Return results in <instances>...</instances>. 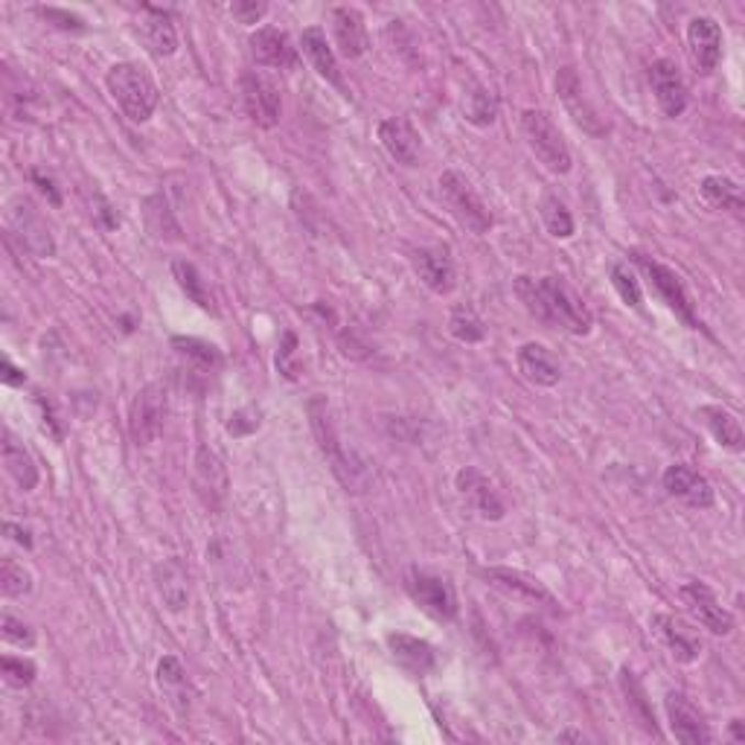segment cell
<instances>
[{
    "instance_id": "6da1fadb",
    "label": "cell",
    "mask_w": 745,
    "mask_h": 745,
    "mask_svg": "<svg viewBox=\"0 0 745 745\" xmlns=\"http://www.w3.org/2000/svg\"><path fill=\"white\" fill-rule=\"evenodd\" d=\"M515 294L524 309L545 326L563 330L568 335H588L594 318L577 291L563 277H515Z\"/></svg>"
},
{
    "instance_id": "7a4b0ae2",
    "label": "cell",
    "mask_w": 745,
    "mask_h": 745,
    "mask_svg": "<svg viewBox=\"0 0 745 745\" xmlns=\"http://www.w3.org/2000/svg\"><path fill=\"white\" fill-rule=\"evenodd\" d=\"M309 425H312V434L318 440V448L321 455L326 457L332 475L341 480V487L347 492H365L370 487V466L362 460V457L353 452V448L344 446V440L338 434V425L332 420L330 402L323 397H312L307 405Z\"/></svg>"
},
{
    "instance_id": "3957f363",
    "label": "cell",
    "mask_w": 745,
    "mask_h": 745,
    "mask_svg": "<svg viewBox=\"0 0 745 745\" xmlns=\"http://www.w3.org/2000/svg\"><path fill=\"white\" fill-rule=\"evenodd\" d=\"M108 93L114 97V102L120 105L132 123H146L155 114L158 108V85L152 79V74L137 62H116L111 70L105 74Z\"/></svg>"
},
{
    "instance_id": "277c9868",
    "label": "cell",
    "mask_w": 745,
    "mask_h": 745,
    "mask_svg": "<svg viewBox=\"0 0 745 745\" xmlns=\"http://www.w3.org/2000/svg\"><path fill=\"white\" fill-rule=\"evenodd\" d=\"M522 134L527 149L536 155L538 164L545 166L547 173H571V149H568L563 132L556 129L547 111H538V108L522 111Z\"/></svg>"
},
{
    "instance_id": "5b68a950",
    "label": "cell",
    "mask_w": 745,
    "mask_h": 745,
    "mask_svg": "<svg viewBox=\"0 0 745 745\" xmlns=\"http://www.w3.org/2000/svg\"><path fill=\"white\" fill-rule=\"evenodd\" d=\"M440 199L446 204V210L457 219L460 227H466L475 236H483L492 227V213L487 204L480 201L478 192L472 190V184L466 181L464 175L455 169H446L440 175Z\"/></svg>"
},
{
    "instance_id": "8992f818",
    "label": "cell",
    "mask_w": 745,
    "mask_h": 745,
    "mask_svg": "<svg viewBox=\"0 0 745 745\" xmlns=\"http://www.w3.org/2000/svg\"><path fill=\"white\" fill-rule=\"evenodd\" d=\"M166 385L152 381L146 388L137 390L129 408V437L134 446H152L160 437L166 420Z\"/></svg>"
},
{
    "instance_id": "52a82bcc",
    "label": "cell",
    "mask_w": 745,
    "mask_h": 745,
    "mask_svg": "<svg viewBox=\"0 0 745 745\" xmlns=\"http://www.w3.org/2000/svg\"><path fill=\"white\" fill-rule=\"evenodd\" d=\"M635 263H638L641 271L646 274V280H649V286H653L655 298L661 300L664 307L670 309L672 315L679 318L685 326L699 330L693 303H690V294H688V289H685V282H681L679 274L672 271V268L661 266V263H655V259L644 257V254H635Z\"/></svg>"
},
{
    "instance_id": "ba28073f",
    "label": "cell",
    "mask_w": 745,
    "mask_h": 745,
    "mask_svg": "<svg viewBox=\"0 0 745 745\" xmlns=\"http://www.w3.org/2000/svg\"><path fill=\"white\" fill-rule=\"evenodd\" d=\"M405 586L411 600H414L423 612H429L431 618H437V621H455L457 618V594L446 577L411 568Z\"/></svg>"
},
{
    "instance_id": "9c48e42d",
    "label": "cell",
    "mask_w": 745,
    "mask_h": 745,
    "mask_svg": "<svg viewBox=\"0 0 745 745\" xmlns=\"http://www.w3.org/2000/svg\"><path fill=\"white\" fill-rule=\"evenodd\" d=\"M242 102H245V111H248L251 123L259 125V129H274L280 123L282 116V97L280 88L274 82L271 76H266L263 70H248L242 74Z\"/></svg>"
},
{
    "instance_id": "30bf717a",
    "label": "cell",
    "mask_w": 745,
    "mask_h": 745,
    "mask_svg": "<svg viewBox=\"0 0 745 745\" xmlns=\"http://www.w3.org/2000/svg\"><path fill=\"white\" fill-rule=\"evenodd\" d=\"M679 597L685 600V605H688V612L693 614L696 621L702 623L708 632H713V635H731V632H734V614L716 600L711 586H704V582H688V586L679 588Z\"/></svg>"
},
{
    "instance_id": "8fae6325",
    "label": "cell",
    "mask_w": 745,
    "mask_h": 745,
    "mask_svg": "<svg viewBox=\"0 0 745 745\" xmlns=\"http://www.w3.org/2000/svg\"><path fill=\"white\" fill-rule=\"evenodd\" d=\"M455 483H457V492L464 496V501L469 504V510H472L478 519H483V522H501V519H504V513H507L504 501L498 498L496 487L489 483L487 475L478 472L475 466L460 469Z\"/></svg>"
},
{
    "instance_id": "7c38bea8",
    "label": "cell",
    "mask_w": 745,
    "mask_h": 745,
    "mask_svg": "<svg viewBox=\"0 0 745 745\" xmlns=\"http://www.w3.org/2000/svg\"><path fill=\"white\" fill-rule=\"evenodd\" d=\"M411 266H414L416 277L423 280L425 289H431L440 298H446L452 294L457 286V274H455V263L448 257V248H416L411 254Z\"/></svg>"
},
{
    "instance_id": "4fadbf2b",
    "label": "cell",
    "mask_w": 745,
    "mask_h": 745,
    "mask_svg": "<svg viewBox=\"0 0 745 745\" xmlns=\"http://www.w3.org/2000/svg\"><path fill=\"white\" fill-rule=\"evenodd\" d=\"M649 85L661 111L667 116H681L688 111V85L681 79L679 67L670 58H658L649 65Z\"/></svg>"
},
{
    "instance_id": "5bb4252c",
    "label": "cell",
    "mask_w": 745,
    "mask_h": 745,
    "mask_svg": "<svg viewBox=\"0 0 745 745\" xmlns=\"http://www.w3.org/2000/svg\"><path fill=\"white\" fill-rule=\"evenodd\" d=\"M667 708V720H670L672 737L685 745H708L713 740L708 722L702 720V713L696 711V704L690 702L685 693H667L664 699Z\"/></svg>"
},
{
    "instance_id": "9a60e30c",
    "label": "cell",
    "mask_w": 745,
    "mask_h": 745,
    "mask_svg": "<svg viewBox=\"0 0 745 745\" xmlns=\"http://www.w3.org/2000/svg\"><path fill=\"white\" fill-rule=\"evenodd\" d=\"M667 496H672L681 504L693 507V510H708L713 507V487L708 483L704 475H699L696 469H690L688 464L667 466V472L661 478Z\"/></svg>"
},
{
    "instance_id": "2e32d148",
    "label": "cell",
    "mask_w": 745,
    "mask_h": 745,
    "mask_svg": "<svg viewBox=\"0 0 745 745\" xmlns=\"http://www.w3.org/2000/svg\"><path fill=\"white\" fill-rule=\"evenodd\" d=\"M556 91H559V100H563L565 111L571 114V120L580 125L582 132L588 134H603V123H600V116H597L594 105L586 100V91H582L580 76L574 67H563L559 76H556Z\"/></svg>"
},
{
    "instance_id": "e0dca14e",
    "label": "cell",
    "mask_w": 745,
    "mask_h": 745,
    "mask_svg": "<svg viewBox=\"0 0 745 745\" xmlns=\"http://www.w3.org/2000/svg\"><path fill=\"white\" fill-rule=\"evenodd\" d=\"M9 224L15 227L18 236L24 240V245L33 251L35 257H53L56 254V242L51 236V227L42 222V215L35 213L30 201L15 199L9 204Z\"/></svg>"
},
{
    "instance_id": "ac0fdd59",
    "label": "cell",
    "mask_w": 745,
    "mask_h": 745,
    "mask_svg": "<svg viewBox=\"0 0 745 745\" xmlns=\"http://www.w3.org/2000/svg\"><path fill=\"white\" fill-rule=\"evenodd\" d=\"M379 141L397 164L416 166V160H420L423 141H420V132H416L411 120H405V116H388V120H381Z\"/></svg>"
},
{
    "instance_id": "d6986e66",
    "label": "cell",
    "mask_w": 745,
    "mask_h": 745,
    "mask_svg": "<svg viewBox=\"0 0 745 745\" xmlns=\"http://www.w3.org/2000/svg\"><path fill=\"white\" fill-rule=\"evenodd\" d=\"M688 44L690 56L702 74H713L722 58V30L720 24L708 15L693 18L688 24Z\"/></svg>"
},
{
    "instance_id": "ffe728a7",
    "label": "cell",
    "mask_w": 745,
    "mask_h": 745,
    "mask_svg": "<svg viewBox=\"0 0 745 745\" xmlns=\"http://www.w3.org/2000/svg\"><path fill=\"white\" fill-rule=\"evenodd\" d=\"M483 580H487L489 586L501 588L504 594L515 597V600H524V603L556 605L554 594H551L536 577H531V574L510 571V568H487V571H483Z\"/></svg>"
},
{
    "instance_id": "44dd1931",
    "label": "cell",
    "mask_w": 745,
    "mask_h": 745,
    "mask_svg": "<svg viewBox=\"0 0 745 745\" xmlns=\"http://www.w3.org/2000/svg\"><path fill=\"white\" fill-rule=\"evenodd\" d=\"M332 35H335V44L344 58H362L370 47L365 18L353 7L332 9Z\"/></svg>"
},
{
    "instance_id": "7402d4cb",
    "label": "cell",
    "mask_w": 745,
    "mask_h": 745,
    "mask_svg": "<svg viewBox=\"0 0 745 745\" xmlns=\"http://www.w3.org/2000/svg\"><path fill=\"white\" fill-rule=\"evenodd\" d=\"M300 47H303V56L309 58V65L318 70V76L326 79L332 88H338L344 97H349L347 85H344V76H341L338 70V58H335V51H332L330 42H326V33H323L321 26H307V30H303V38H300Z\"/></svg>"
},
{
    "instance_id": "603a6c76",
    "label": "cell",
    "mask_w": 745,
    "mask_h": 745,
    "mask_svg": "<svg viewBox=\"0 0 745 745\" xmlns=\"http://www.w3.org/2000/svg\"><path fill=\"white\" fill-rule=\"evenodd\" d=\"M251 56L263 67H294L298 51L291 47V38L277 26H259L257 33L248 38Z\"/></svg>"
},
{
    "instance_id": "cb8c5ba5",
    "label": "cell",
    "mask_w": 745,
    "mask_h": 745,
    "mask_svg": "<svg viewBox=\"0 0 745 745\" xmlns=\"http://www.w3.org/2000/svg\"><path fill=\"white\" fill-rule=\"evenodd\" d=\"M388 649L390 655L397 658L399 667H405V670L414 672V676H429V672L437 667V653H434V646H431L429 641L408 635V632H390Z\"/></svg>"
},
{
    "instance_id": "d4e9b609",
    "label": "cell",
    "mask_w": 745,
    "mask_h": 745,
    "mask_svg": "<svg viewBox=\"0 0 745 745\" xmlns=\"http://www.w3.org/2000/svg\"><path fill=\"white\" fill-rule=\"evenodd\" d=\"M155 586H158V594L164 600V605L169 612H184L190 605V574L184 568V563L178 556L173 559H164V563L155 568Z\"/></svg>"
},
{
    "instance_id": "484cf974",
    "label": "cell",
    "mask_w": 745,
    "mask_h": 745,
    "mask_svg": "<svg viewBox=\"0 0 745 745\" xmlns=\"http://www.w3.org/2000/svg\"><path fill=\"white\" fill-rule=\"evenodd\" d=\"M515 362H519V372H522L524 379L531 381V385H538V388H554L563 379V367L554 358V353L542 344H524L515 353Z\"/></svg>"
},
{
    "instance_id": "4316f807",
    "label": "cell",
    "mask_w": 745,
    "mask_h": 745,
    "mask_svg": "<svg viewBox=\"0 0 745 745\" xmlns=\"http://www.w3.org/2000/svg\"><path fill=\"white\" fill-rule=\"evenodd\" d=\"M196 487L208 507H219L227 498V469H224L222 457L210 452L208 446H201L196 455Z\"/></svg>"
},
{
    "instance_id": "83f0119b",
    "label": "cell",
    "mask_w": 745,
    "mask_h": 745,
    "mask_svg": "<svg viewBox=\"0 0 745 745\" xmlns=\"http://www.w3.org/2000/svg\"><path fill=\"white\" fill-rule=\"evenodd\" d=\"M0 457H3V466H7L9 478L15 480L24 492H33V489L38 487V466H35L33 455L24 448V443H18V440L12 437V431H3Z\"/></svg>"
},
{
    "instance_id": "f1b7e54d",
    "label": "cell",
    "mask_w": 745,
    "mask_h": 745,
    "mask_svg": "<svg viewBox=\"0 0 745 745\" xmlns=\"http://www.w3.org/2000/svg\"><path fill=\"white\" fill-rule=\"evenodd\" d=\"M653 630L667 644V649H670L676 661L693 664L699 658V653H702V644L690 635L688 626L676 621V618H670V614H655Z\"/></svg>"
},
{
    "instance_id": "f546056e",
    "label": "cell",
    "mask_w": 745,
    "mask_h": 745,
    "mask_svg": "<svg viewBox=\"0 0 745 745\" xmlns=\"http://www.w3.org/2000/svg\"><path fill=\"white\" fill-rule=\"evenodd\" d=\"M143 12H146V18H143L141 30L146 44H149V51L160 58L175 56L178 53V33H175L169 12L158 7H143Z\"/></svg>"
},
{
    "instance_id": "4dcf8cb0",
    "label": "cell",
    "mask_w": 745,
    "mask_h": 745,
    "mask_svg": "<svg viewBox=\"0 0 745 745\" xmlns=\"http://www.w3.org/2000/svg\"><path fill=\"white\" fill-rule=\"evenodd\" d=\"M699 416H702V423L708 425V431H711L713 440H716L722 448H729V452H743L745 446L743 425H740V420L731 414L729 408L702 405L699 408Z\"/></svg>"
},
{
    "instance_id": "1f68e13d",
    "label": "cell",
    "mask_w": 745,
    "mask_h": 745,
    "mask_svg": "<svg viewBox=\"0 0 745 745\" xmlns=\"http://www.w3.org/2000/svg\"><path fill=\"white\" fill-rule=\"evenodd\" d=\"M699 192H702V199L708 201L713 210H725V213L737 215V219L745 215L743 190H740L737 181H731L725 175H708V178H702Z\"/></svg>"
},
{
    "instance_id": "d6a6232c",
    "label": "cell",
    "mask_w": 745,
    "mask_h": 745,
    "mask_svg": "<svg viewBox=\"0 0 745 745\" xmlns=\"http://www.w3.org/2000/svg\"><path fill=\"white\" fill-rule=\"evenodd\" d=\"M158 685L166 699L178 711L187 713V708H190V679H187V670H184V664L175 655H164L158 661Z\"/></svg>"
},
{
    "instance_id": "836d02e7",
    "label": "cell",
    "mask_w": 745,
    "mask_h": 745,
    "mask_svg": "<svg viewBox=\"0 0 745 745\" xmlns=\"http://www.w3.org/2000/svg\"><path fill=\"white\" fill-rule=\"evenodd\" d=\"M173 277H175V282H178V289H181L184 294L196 303V307L210 312V315H215L213 291L208 289V282H204V277H201L199 268L192 266L190 259H175Z\"/></svg>"
},
{
    "instance_id": "e575fe53",
    "label": "cell",
    "mask_w": 745,
    "mask_h": 745,
    "mask_svg": "<svg viewBox=\"0 0 745 745\" xmlns=\"http://www.w3.org/2000/svg\"><path fill=\"white\" fill-rule=\"evenodd\" d=\"M621 690H623V696H626V704H630L635 722H638L646 734L658 737V722H655L653 708H649V702H646V690H644V685L635 679V672L621 670Z\"/></svg>"
},
{
    "instance_id": "d590c367",
    "label": "cell",
    "mask_w": 745,
    "mask_h": 745,
    "mask_svg": "<svg viewBox=\"0 0 745 745\" xmlns=\"http://www.w3.org/2000/svg\"><path fill=\"white\" fill-rule=\"evenodd\" d=\"M538 215H542V222H545L547 233L554 236V240H571L574 236V219L565 208V201L554 192H545L542 201H538Z\"/></svg>"
},
{
    "instance_id": "8d00e7d4",
    "label": "cell",
    "mask_w": 745,
    "mask_h": 745,
    "mask_svg": "<svg viewBox=\"0 0 745 745\" xmlns=\"http://www.w3.org/2000/svg\"><path fill=\"white\" fill-rule=\"evenodd\" d=\"M466 123H472L475 129H487L498 120V100L496 93L487 88H475L472 93H466L464 102Z\"/></svg>"
},
{
    "instance_id": "74e56055",
    "label": "cell",
    "mask_w": 745,
    "mask_h": 745,
    "mask_svg": "<svg viewBox=\"0 0 745 745\" xmlns=\"http://www.w3.org/2000/svg\"><path fill=\"white\" fill-rule=\"evenodd\" d=\"M146 224H149V231L158 236V240H181V227L173 219L169 208H166L164 196H152L146 199Z\"/></svg>"
},
{
    "instance_id": "f35d334b",
    "label": "cell",
    "mask_w": 745,
    "mask_h": 745,
    "mask_svg": "<svg viewBox=\"0 0 745 745\" xmlns=\"http://www.w3.org/2000/svg\"><path fill=\"white\" fill-rule=\"evenodd\" d=\"M448 332H452V338H457L460 344H480V341L487 338V330H483V323L480 318L475 315L472 309H455L452 318H448Z\"/></svg>"
},
{
    "instance_id": "ab89813d",
    "label": "cell",
    "mask_w": 745,
    "mask_h": 745,
    "mask_svg": "<svg viewBox=\"0 0 745 745\" xmlns=\"http://www.w3.org/2000/svg\"><path fill=\"white\" fill-rule=\"evenodd\" d=\"M612 286H614V291L621 294V300L626 303V307H632V309L644 307V291H641V282L626 263L612 266Z\"/></svg>"
},
{
    "instance_id": "60d3db41",
    "label": "cell",
    "mask_w": 745,
    "mask_h": 745,
    "mask_svg": "<svg viewBox=\"0 0 745 745\" xmlns=\"http://www.w3.org/2000/svg\"><path fill=\"white\" fill-rule=\"evenodd\" d=\"M30 588H33V580H30V574L24 571V565H18L15 559H3L0 563V591L7 597H24L30 594Z\"/></svg>"
},
{
    "instance_id": "b9f144b4",
    "label": "cell",
    "mask_w": 745,
    "mask_h": 745,
    "mask_svg": "<svg viewBox=\"0 0 745 745\" xmlns=\"http://www.w3.org/2000/svg\"><path fill=\"white\" fill-rule=\"evenodd\" d=\"M173 347L178 349L181 356L192 358V362H199L201 367H219V365H222V356H219V349H215L213 344H208V341L181 338V335H175Z\"/></svg>"
},
{
    "instance_id": "7bdbcfd3",
    "label": "cell",
    "mask_w": 745,
    "mask_h": 745,
    "mask_svg": "<svg viewBox=\"0 0 745 745\" xmlns=\"http://www.w3.org/2000/svg\"><path fill=\"white\" fill-rule=\"evenodd\" d=\"M0 667H3V679H7V685H12V688H30L35 681V664L26 661V658L7 655Z\"/></svg>"
},
{
    "instance_id": "ee69618b",
    "label": "cell",
    "mask_w": 745,
    "mask_h": 745,
    "mask_svg": "<svg viewBox=\"0 0 745 745\" xmlns=\"http://www.w3.org/2000/svg\"><path fill=\"white\" fill-rule=\"evenodd\" d=\"M0 635H3V641H7V644L26 646V649L35 644L33 630H30L24 621H18L15 614H9V612L0 618Z\"/></svg>"
},
{
    "instance_id": "f6af8a7d",
    "label": "cell",
    "mask_w": 745,
    "mask_h": 745,
    "mask_svg": "<svg viewBox=\"0 0 745 745\" xmlns=\"http://www.w3.org/2000/svg\"><path fill=\"white\" fill-rule=\"evenodd\" d=\"M294 356H298V335H294V332H286L280 349H277V367H280L282 376H289V379H298L300 376V365L294 362Z\"/></svg>"
},
{
    "instance_id": "bcb514c9",
    "label": "cell",
    "mask_w": 745,
    "mask_h": 745,
    "mask_svg": "<svg viewBox=\"0 0 745 745\" xmlns=\"http://www.w3.org/2000/svg\"><path fill=\"white\" fill-rule=\"evenodd\" d=\"M231 12H233V18L240 21V24L254 26V24H259L263 18H266L268 7H266V3H257V0H236V3L231 7Z\"/></svg>"
},
{
    "instance_id": "7dc6e473",
    "label": "cell",
    "mask_w": 745,
    "mask_h": 745,
    "mask_svg": "<svg viewBox=\"0 0 745 745\" xmlns=\"http://www.w3.org/2000/svg\"><path fill=\"white\" fill-rule=\"evenodd\" d=\"M44 18L47 21H56L58 30H74V33H82L85 21L74 12H65V9H44Z\"/></svg>"
},
{
    "instance_id": "c3c4849f",
    "label": "cell",
    "mask_w": 745,
    "mask_h": 745,
    "mask_svg": "<svg viewBox=\"0 0 745 745\" xmlns=\"http://www.w3.org/2000/svg\"><path fill=\"white\" fill-rule=\"evenodd\" d=\"M251 411H236V414L231 416V423H227V431H231L233 437H245V434H251V431L259 429V416L257 420H248Z\"/></svg>"
},
{
    "instance_id": "681fc988",
    "label": "cell",
    "mask_w": 745,
    "mask_h": 745,
    "mask_svg": "<svg viewBox=\"0 0 745 745\" xmlns=\"http://www.w3.org/2000/svg\"><path fill=\"white\" fill-rule=\"evenodd\" d=\"M0 379H3V385H9V388H18V385H24V372L18 370L9 358H3V372H0Z\"/></svg>"
},
{
    "instance_id": "f907efd6",
    "label": "cell",
    "mask_w": 745,
    "mask_h": 745,
    "mask_svg": "<svg viewBox=\"0 0 745 745\" xmlns=\"http://www.w3.org/2000/svg\"><path fill=\"white\" fill-rule=\"evenodd\" d=\"M33 181L38 184V190H42L44 196H51L53 204H58V201H62V199H58V192H56V187H53L51 178H44V175L38 173V169H35V173H33Z\"/></svg>"
},
{
    "instance_id": "816d5d0a",
    "label": "cell",
    "mask_w": 745,
    "mask_h": 745,
    "mask_svg": "<svg viewBox=\"0 0 745 745\" xmlns=\"http://www.w3.org/2000/svg\"><path fill=\"white\" fill-rule=\"evenodd\" d=\"M7 533H12V538H15L18 545L33 547V538H30V531H24V527H18V524L9 522V524H7Z\"/></svg>"
},
{
    "instance_id": "f5cc1de1",
    "label": "cell",
    "mask_w": 745,
    "mask_h": 745,
    "mask_svg": "<svg viewBox=\"0 0 745 745\" xmlns=\"http://www.w3.org/2000/svg\"><path fill=\"white\" fill-rule=\"evenodd\" d=\"M731 734H734V740H743V737H745L743 722H740V720H734V722H731Z\"/></svg>"
}]
</instances>
